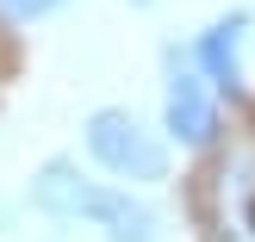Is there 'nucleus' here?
Returning <instances> with one entry per match:
<instances>
[{
	"label": "nucleus",
	"instance_id": "4",
	"mask_svg": "<svg viewBox=\"0 0 255 242\" xmlns=\"http://www.w3.org/2000/svg\"><path fill=\"white\" fill-rule=\"evenodd\" d=\"M162 131H168L181 149H212V143H218V106H212V93H206L199 75H174V81H168Z\"/></svg>",
	"mask_w": 255,
	"mask_h": 242
},
{
	"label": "nucleus",
	"instance_id": "6",
	"mask_svg": "<svg viewBox=\"0 0 255 242\" xmlns=\"http://www.w3.org/2000/svg\"><path fill=\"white\" fill-rule=\"evenodd\" d=\"M62 0H0V25H31L44 12H56Z\"/></svg>",
	"mask_w": 255,
	"mask_h": 242
},
{
	"label": "nucleus",
	"instance_id": "5",
	"mask_svg": "<svg viewBox=\"0 0 255 242\" xmlns=\"http://www.w3.org/2000/svg\"><path fill=\"white\" fill-rule=\"evenodd\" d=\"M243 31H249V12H224V19H212L206 37H199V69H206V81L224 87V93L243 87Z\"/></svg>",
	"mask_w": 255,
	"mask_h": 242
},
{
	"label": "nucleus",
	"instance_id": "3",
	"mask_svg": "<svg viewBox=\"0 0 255 242\" xmlns=\"http://www.w3.org/2000/svg\"><path fill=\"white\" fill-rule=\"evenodd\" d=\"M212 230H218V242H255V149H237L218 168Z\"/></svg>",
	"mask_w": 255,
	"mask_h": 242
},
{
	"label": "nucleus",
	"instance_id": "1",
	"mask_svg": "<svg viewBox=\"0 0 255 242\" xmlns=\"http://www.w3.org/2000/svg\"><path fill=\"white\" fill-rule=\"evenodd\" d=\"M31 199H37V211H50V218H87V224H100L106 242H162V218L143 205V199L87 180V174H75L69 161H50V168L31 180Z\"/></svg>",
	"mask_w": 255,
	"mask_h": 242
},
{
	"label": "nucleus",
	"instance_id": "7",
	"mask_svg": "<svg viewBox=\"0 0 255 242\" xmlns=\"http://www.w3.org/2000/svg\"><path fill=\"white\" fill-rule=\"evenodd\" d=\"M131 6H149V0H131Z\"/></svg>",
	"mask_w": 255,
	"mask_h": 242
},
{
	"label": "nucleus",
	"instance_id": "2",
	"mask_svg": "<svg viewBox=\"0 0 255 242\" xmlns=\"http://www.w3.org/2000/svg\"><path fill=\"white\" fill-rule=\"evenodd\" d=\"M87 156L106 174H119V180H143V186L168 180V149H162L125 106H100L94 118H87Z\"/></svg>",
	"mask_w": 255,
	"mask_h": 242
}]
</instances>
